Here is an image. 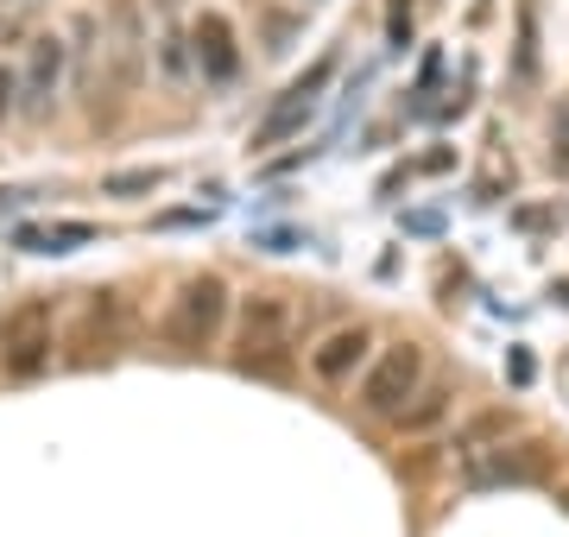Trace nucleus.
Instances as JSON below:
<instances>
[{
  "label": "nucleus",
  "mask_w": 569,
  "mask_h": 537,
  "mask_svg": "<svg viewBox=\"0 0 569 537\" xmlns=\"http://www.w3.org/2000/svg\"><path fill=\"white\" fill-rule=\"evenodd\" d=\"M449 405H456L449 386H418V398H411L392 424H399V430H430V424H443V417H449Z\"/></svg>",
  "instance_id": "9d476101"
},
{
  "label": "nucleus",
  "mask_w": 569,
  "mask_h": 537,
  "mask_svg": "<svg viewBox=\"0 0 569 537\" xmlns=\"http://www.w3.org/2000/svg\"><path fill=\"white\" fill-rule=\"evenodd\" d=\"M222 323H228V285L216 272H203V278H190V285L171 297V311H164V342L178 354H197L222 335Z\"/></svg>",
  "instance_id": "f03ea898"
},
{
  "label": "nucleus",
  "mask_w": 569,
  "mask_h": 537,
  "mask_svg": "<svg viewBox=\"0 0 569 537\" xmlns=\"http://www.w3.org/2000/svg\"><path fill=\"white\" fill-rule=\"evenodd\" d=\"M507 430V412H488V417H475V424H468L462 436H456V449L468 455V462H475V455H488V436H500Z\"/></svg>",
  "instance_id": "ddd939ff"
},
{
  "label": "nucleus",
  "mask_w": 569,
  "mask_h": 537,
  "mask_svg": "<svg viewBox=\"0 0 569 537\" xmlns=\"http://www.w3.org/2000/svg\"><path fill=\"white\" fill-rule=\"evenodd\" d=\"M418 386H425V348L418 342H399V348L373 354L361 373V412L373 417H399L418 398Z\"/></svg>",
  "instance_id": "7ed1b4c3"
},
{
  "label": "nucleus",
  "mask_w": 569,
  "mask_h": 537,
  "mask_svg": "<svg viewBox=\"0 0 569 537\" xmlns=\"http://www.w3.org/2000/svg\"><path fill=\"white\" fill-rule=\"evenodd\" d=\"M284 323H291V311L279 297H247V311H241V367L247 373H266V361L284 348Z\"/></svg>",
  "instance_id": "39448f33"
},
{
  "label": "nucleus",
  "mask_w": 569,
  "mask_h": 537,
  "mask_svg": "<svg viewBox=\"0 0 569 537\" xmlns=\"http://www.w3.org/2000/svg\"><path fill=\"white\" fill-rule=\"evenodd\" d=\"M13 95H20V83H13V70H7V63H0V121H7V114H13Z\"/></svg>",
  "instance_id": "dca6fc26"
},
{
  "label": "nucleus",
  "mask_w": 569,
  "mask_h": 537,
  "mask_svg": "<svg viewBox=\"0 0 569 537\" xmlns=\"http://www.w3.org/2000/svg\"><path fill=\"white\" fill-rule=\"evenodd\" d=\"M387 44H399V51L411 44V0H392V13H387Z\"/></svg>",
  "instance_id": "2eb2a0df"
},
{
  "label": "nucleus",
  "mask_w": 569,
  "mask_h": 537,
  "mask_svg": "<svg viewBox=\"0 0 569 537\" xmlns=\"http://www.w3.org/2000/svg\"><path fill=\"white\" fill-rule=\"evenodd\" d=\"M190 58L203 70V83H234V77H241L234 26H228L222 13H197V26H190Z\"/></svg>",
  "instance_id": "423d86ee"
},
{
  "label": "nucleus",
  "mask_w": 569,
  "mask_h": 537,
  "mask_svg": "<svg viewBox=\"0 0 569 537\" xmlns=\"http://www.w3.org/2000/svg\"><path fill=\"white\" fill-rule=\"evenodd\" d=\"M367 348H373V335L361 330V323H348V330H329L317 348H310V373L317 379H329V386H342L355 367H367Z\"/></svg>",
  "instance_id": "0eeeda50"
},
{
  "label": "nucleus",
  "mask_w": 569,
  "mask_h": 537,
  "mask_svg": "<svg viewBox=\"0 0 569 537\" xmlns=\"http://www.w3.org/2000/svg\"><path fill=\"white\" fill-rule=\"evenodd\" d=\"M51 348H58V316L44 297H26L13 311L0 316V373L7 379H39L51 367Z\"/></svg>",
  "instance_id": "f257e3e1"
},
{
  "label": "nucleus",
  "mask_w": 569,
  "mask_h": 537,
  "mask_svg": "<svg viewBox=\"0 0 569 537\" xmlns=\"http://www.w3.org/2000/svg\"><path fill=\"white\" fill-rule=\"evenodd\" d=\"M500 480H538V462L500 449V462H475L468 468V487H500Z\"/></svg>",
  "instance_id": "f8f14e48"
},
{
  "label": "nucleus",
  "mask_w": 569,
  "mask_h": 537,
  "mask_svg": "<svg viewBox=\"0 0 569 537\" xmlns=\"http://www.w3.org/2000/svg\"><path fill=\"white\" fill-rule=\"evenodd\" d=\"M102 190L108 196H146V190H159V171H114Z\"/></svg>",
  "instance_id": "4468645a"
},
{
  "label": "nucleus",
  "mask_w": 569,
  "mask_h": 537,
  "mask_svg": "<svg viewBox=\"0 0 569 537\" xmlns=\"http://www.w3.org/2000/svg\"><path fill=\"white\" fill-rule=\"evenodd\" d=\"M140 83V13H133V0L114 7V77L108 89H133Z\"/></svg>",
  "instance_id": "6e6552de"
},
{
  "label": "nucleus",
  "mask_w": 569,
  "mask_h": 537,
  "mask_svg": "<svg viewBox=\"0 0 569 537\" xmlns=\"http://www.w3.org/2000/svg\"><path fill=\"white\" fill-rule=\"evenodd\" d=\"M58 77H63V44L58 39H32V58H26V108L51 102Z\"/></svg>",
  "instance_id": "1a4fd4ad"
},
{
  "label": "nucleus",
  "mask_w": 569,
  "mask_h": 537,
  "mask_svg": "<svg viewBox=\"0 0 569 537\" xmlns=\"http://www.w3.org/2000/svg\"><path fill=\"white\" fill-rule=\"evenodd\" d=\"M329 77H336V58H317V63H310L305 77H298V83H291L279 102L260 114V126H253V152H266V145H284L291 133H305V121L317 114V102H323Z\"/></svg>",
  "instance_id": "20e7f679"
},
{
  "label": "nucleus",
  "mask_w": 569,
  "mask_h": 537,
  "mask_svg": "<svg viewBox=\"0 0 569 537\" xmlns=\"http://www.w3.org/2000/svg\"><path fill=\"white\" fill-rule=\"evenodd\" d=\"M82 241H96V227H89V222L26 227V234H20V247H26V253H70V247H82Z\"/></svg>",
  "instance_id": "9b49d317"
}]
</instances>
